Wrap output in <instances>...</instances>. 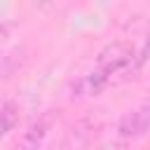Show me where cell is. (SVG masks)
I'll use <instances>...</instances> for the list:
<instances>
[{"instance_id":"cell-5","label":"cell","mask_w":150,"mask_h":150,"mask_svg":"<svg viewBox=\"0 0 150 150\" xmlns=\"http://www.w3.org/2000/svg\"><path fill=\"white\" fill-rule=\"evenodd\" d=\"M108 84H110V82H108L101 73L91 70V73H87L84 77H80V80H77L75 91H77V96H98Z\"/></svg>"},{"instance_id":"cell-1","label":"cell","mask_w":150,"mask_h":150,"mask_svg":"<svg viewBox=\"0 0 150 150\" xmlns=\"http://www.w3.org/2000/svg\"><path fill=\"white\" fill-rule=\"evenodd\" d=\"M129 68H136V54H134V47L127 45V42H112L108 45L98 59H96V73H101L108 82L120 75V73H127Z\"/></svg>"},{"instance_id":"cell-3","label":"cell","mask_w":150,"mask_h":150,"mask_svg":"<svg viewBox=\"0 0 150 150\" xmlns=\"http://www.w3.org/2000/svg\"><path fill=\"white\" fill-rule=\"evenodd\" d=\"M49 127H52V115L49 112L42 115V117H38V120H33L26 127V131L19 136V141L14 143V150H38L42 145Z\"/></svg>"},{"instance_id":"cell-4","label":"cell","mask_w":150,"mask_h":150,"mask_svg":"<svg viewBox=\"0 0 150 150\" xmlns=\"http://www.w3.org/2000/svg\"><path fill=\"white\" fill-rule=\"evenodd\" d=\"M94 131L89 127V122H77L75 127H70V131L66 134V141H63V150H84L91 141Z\"/></svg>"},{"instance_id":"cell-2","label":"cell","mask_w":150,"mask_h":150,"mask_svg":"<svg viewBox=\"0 0 150 150\" xmlns=\"http://www.w3.org/2000/svg\"><path fill=\"white\" fill-rule=\"evenodd\" d=\"M148 124H150V105L141 103L138 108L122 115V120L117 124V131H120L122 138H141L148 131Z\"/></svg>"},{"instance_id":"cell-6","label":"cell","mask_w":150,"mask_h":150,"mask_svg":"<svg viewBox=\"0 0 150 150\" xmlns=\"http://www.w3.org/2000/svg\"><path fill=\"white\" fill-rule=\"evenodd\" d=\"M19 122V108L16 103H2L0 105V138H5Z\"/></svg>"},{"instance_id":"cell-7","label":"cell","mask_w":150,"mask_h":150,"mask_svg":"<svg viewBox=\"0 0 150 150\" xmlns=\"http://www.w3.org/2000/svg\"><path fill=\"white\" fill-rule=\"evenodd\" d=\"M7 38H9V28H7V23L0 21V42H5Z\"/></svg>"}]
</instances>
